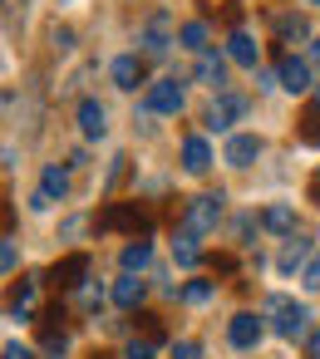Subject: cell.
Segmentation results:
<instances>
[{
	"label": "cell",
	"instance_id": "obj_1",
	"mask_svg": "<svg viewBox=\"0 0 320 359\" xmlns=\"http://www.w3.org/2000/svg\"><path fill=\"white\" fill-rule=\"evenodd\" d=\"M217 222H222V192H202V197H192L187 212H182V231H192V236L217 231Z\"/></svg>",
	"mask_w": 320,
	"mask_h": 359
},
{
	"label": "cell",
	"instance_id": "obj_2",
	"mask_svg": "<svg viewBox=\"0 0 320 359\" xmlns=\"http://www.w3.org/2000/svg\"><path fill=\"white\" fill-rule=\"evenodd\" d=\"M266 315H271V330L281 334V339H295V334H305V305H295V300H286V295H271V305H266Z\"/></svg>",
	"mask_w": 320,
	"mask_h": 359
},
{
	"label": "cell",
	"instance_id": "obj_3",
	"mask_svg": "<svg viewBox=\"0 0 320 359\" xmlns=\"http://www.w3.org/2000/svg\"><path fill=\"white\" fill-rule=\"evenodd\" d=\"M241 114H246V99H241V94H217L212 109H207V128L222 133V128H232V118H241Z\"/></svg>",
	"mask_w": 320,
	"mask_h": 359
},
{
	"label": "cell",
	"instance_id": "obj_4",
	"mask_svg": "<svg viewBox=\"0 0 320 359\" xmlns=\"http://www.w3.org/2000/svg\"><path fill=\"white\" fill-rule=\"evenodd\" d=\"M148 109H153V114H182V84H178V79L148 84Z\"/></svg>",
	"mask_w": 320,
	"mask_h": 359
},
{
	"label": "cell",
	"instance_id": "obj_5",
	"mask_svg": "<svg viewBox=\"0 0 320 359\" xmlns=\"http://www.w3.org/2000/svg\"><path fill=\"white\" fill-rule=\"evenodd\" d=\"M227 339H232L236 349H256V339H261V320H256L251 310L232 315V325H227Z\"/></svg>",
	"mask_w": 320,
	"mask_h": 359
},
{
	"label": "cell",
	"instance_id": "obj_6",
	"mask_svg": "<svg viewBox=\"0 0 320 359\" xmlns=\"http://www.w3.org/2000/svg\"><path fill=\"white\" fill-rule=\"evenodd\" d=\"M79 133H84V138H104V133H109V114H104V104H94V99L79 104Z\"/></svg>",
	"mask_w": 320,
	"mask_h": 359
},
{
	"label": "cell",
	"instance_id": "obj_7",
	"mask_svg": "<svg viewBox=\"0 0 320 359\" xmlns=\"http://www.w3.org/2000/svg\"><path fill=\"white\" fill-rule=\"evenodd\" d=\"M109 74H114L119 89H138V84H143V60H138V55H119Z\"/></svg>",
	"mask_w": 320,
	"mask_h": 359
},
{
	"label": "cell",
	"instance_id": "obj_8",
	"mask_svg": "<svg viewBox=\"0 0 320 359\" xmlns=\"http://www.w3.org/2000/svg\"><path fill=\"white\" fill-rule=\"evenodd\" d=\"M256 153H261V138H251V133H236V138L227 143V163H232V168H251Z\"/></svg>",
	"mask_w": 320,
	"mask_h": 359
},
{
	"label": "cell",
	"instance_id": "obj_9",
	"mask_svg": "<svg viewBox=\"0 0 320 359\" xmlns=\"http://www.w3.org/2000/svg\"><path fill=\"white\" fill-rule=\"evenodd\" d=\"M281 89L305 94V89H310V65H305V60H281Z\"/></svg>",
	"mask_w": 320,
	"mask_h": 359
},
{
	"label": "cell",
	"instance_id": "obj_10",
	"mask_svg": "<svg viewBox=\"0 0 320 359\" xmlns=\"http://www.w3.org/2000/svg\"><path fill=\"white\" fill-rule=\"evenodd\" d=\"M261 226L276 231V236H291V231H295V212H291L286 202H271V207L261 212Z\"/></svg>",
	"mask_w": 320,
	"mask_h": 359
},
{
	"label": "cell",
	"instance_id": "obj_11",
	"mask_svg": "<svg viewBox=\"0 0 320 359\" xmlns=\"http://www.w3.org/2000/svg\"><path fill=\"white\" fill-rule=\"evenodd\" d=\"M84 276H89V256H65L50 271V280H60V285H84Z\"/></svg>",
	"mask_w": 320,
	"mask_h": 359
},
{
	"label": "cell",
	"instance_id": "obj_12",
	"mask_svg": "<svg viewBox=\"0 0 320 359\" xmlns=\"http://www.w3.org/2000/svg\"><path fill=\"white\" fill-rule=\"evenodd\" d=\"M143 295H148V285H143L138 276H124V280L114 285V305H119V310H138Z\"/></svg>",
	"mask_w": 320,
	"mask_h": 359
},
{
	"label": "cell",
	"instance_id": "obj_13",
	"mask_svg": "<svg viewBox=\"0 0 320 359\" xmlns=\"http://www.w3.org/2000/svg\"><path fill=\"white\" fill-rule=\"evenodd\" d=\"M197 79H202V84H212V89H217V84H227V60H222V55H212V50H202V55H197Z\"/></svg>",
	"mask_w": 320,
	"mask_h": 359
},
{
	"label": "cell",
	"instance_id": "obj_14",
	"mask_svg": "<svg viewBox=\"0 0 320 359\" xmlns=\"http://www.w3.org/2000/svg\"><path fill=\"white\" fill-rule=\"evenodd\" d=\"M182 168H187V172H207V168H212L207 138H187V143H182Z\"/></svg>",
	"mask_w": 320,
	"mask_h": 359
},
{
	"label": "cell",
	"instance_id": "obj_15",
	"mask_svg": "<svg viewBox=\"0 0 320 359\" xmlns=\"http://www.w3.org/2000/svg\"><path fill=\"white\" fill-rule=\"evenodd\" d=\"M227 55H232L236 65H246V69H256V40H251L246 30H236V35L227 40Z\"/></svg>",
	"mask_w": 320,
	"mask_h": 359
},
{
	"label": "cell",
	"instance_id": "obj_16",
	"mask_svg": "<svg viewBox=\"0 0 320 359\" xmlns=\"http://www.w3.org/2000/svg\"><path fill=\"white\" fill-rule=\"evenodd\" d=\"M148 261H153V246H148V241H138V236H133V241L124 246V256H119V266H124L128 276H133V271H143Z\"/></svg>",
	"mask_w": 320,
	"mask_h": 359
},
{
	"label": "cell",
	"instance_id": "obj_17",
	"mask_svg": "<svg viewBox=\"0 0 320 359\" xmlns=\"http://www.w3.org/2000/svg\"><path fill=\"white\" fill-rule=\"evenodd\" d=\"M163 30H168V20L158 15V20L148 25V35H143V55H148V60H163V55H168V35H163Z\"/></svg>",
	"mask_w": 320,
	"mask_h": 359
},
{
	"label": "cell",
	"instance_id": "obj_18",
	"mask_svg": "<svg viewBox=\"0 0 320 359\" xmlns=\"http://www.w3.org/2000/svg\"><path fill=\"white\" fill-rule=\"evenodd\" d=\"M114 226H128V231H138V226H148V222H143V212H138V207H114V212L104 217V231H114Z\"/></svg>",
	"mask_w": 320,
	"mask_h": 359
},
{
	"label": "cell",
	"instance_id": "obj_19",
	"mask_svg": "<svg viewBox=\"0 0 320 359\" xmlns=\"http://www.w3.org/2000/svg\"><path fill=\"white\" fill-rule=\"evenodd\" d=\"M40 192H45L50 202H55V197H65V192H69V172H65V168H45V177H40Z\"/></svg>",
	"mask_w": 320,
	"mask_h": 359
},
{
	"label": "cell",
	"instance_id": "obj_20",
	"mask_svg": "<svg viewBox=\"0 0 320 359\" xmlns=\"http://www.w3.org/2000/svg\"><path fill=\"white\" fill-rule=\"evenodd\" d=\"M178 40H182V50H197V55H202V50H207V25H202V20H192V25H182V30H178Z\"/></svg>",
	"mask_w": 320,
	"mask_h": 359
},
{
	"label": "cell",
	"instance_id": "obj_21",
	"mask_svg": "<svg viewBox=\"0 0 320 359\" xmlns=\"http://www.w3.org/2000/svg\"><path fill=\"white\" fill-rule=\"evenodd\" d=\"M173 261H178V266H197V236H192V231H182V236L173 241Z\"/></svg>",
	"mask_w": 320,
	"mask_h": 359
},
{
	"label": "cell",
	"instance_id": "obj_22",
	"mask_svg": "<svg viewBox=\"0 0 320 359\" xmlns=\"http://www.w3.org/2000/svg\"><path fill=\"white\" fill-rule=\"evenodd\" d=\"M276 35H281L286 45H291V40H305V20H300V15H281V20H276Z\"/></svg>",
	"mask_w": 320,
	"mask_h": 359
},
{
	"label": "cell",
	"instance_id": "obj_23",
	"mask_svg": "<svg viewBox=\"0 0 320 359\" xmlns=\"http://www.w3.org/2000/svg\"><path fill=\"white\" fill-rule=\"evenodd\" d=\"M305 251H310V241H291V246H286V251H281V261H276V266H281V271H286V276H291V271H295V266H300V261H305Z\"/></svg>",
	"mask_w": 320,
	"mask_h": 359
},
{
	"label": "cell",
	"instance_id": "obj_24",
	"mask_svg": "<svg viewBox=\"0 0 320 359\" xmlns=\"http://www.w3.org/2000/svg\"><path fill=\"white\" fill-rule=\"evenodd\" d=\"M212 280H192V285H182V300H192V305H202V300H212Z\"/></svg>",
	"mask_w": 320,
	"mask_h": 359
},
{
	"label": "cell",
	"instance_id": "obj_25",
	"mask_svg": "<svg viewBox=\"0 0 320 359\" xmlns=\"http://www.w3.org/2000/svg\"><path fill=\"white\" fill-rule=\"evenodd\" d=\"M79 300H84L89 310H99V305H104V285H94V280H84V285H79Z\"/></svg>",
	"mask_w": 320,
	"mask_h": 359
},
{
	"label": "cell",
	"instance_id": "obj_26",
	"mask_svg": "<svg viewBox=\"0 0 320 359\" xmlns=\"http://www.w3.org/2000/svg\"><path fill=\"white\" fill-rule=\"evenodd\" d=\"M197 354H202V349H197L192 339H178V344L168 349V359H197Z\"/></svg>",
	"mask_w": 320,
	"mask_h": 359
},
{
	"label": "cell",
	"instance_id": "obj_27",
	"mask_svg": "<svg viewBox=\"0 0 320 359\" xmlns=\"http://www.w3.org/2000/svg\"><path fill=\"white\" fill-rule=\"evenodd\" d=\"M305 143H320V109L305 114Z\"/></svg>",
	"mask_w": 320,
	"mask_h": 359
},
{
	"label": "cell",
	"instance_id": "obj_28",
	"mask_svg": "<svg viewBox=\"0 0 320 359\" xmlns=\"http://www.w3.org/2000/svg\"><path fill=\"white\" fill-rule=\"evenodd\" d=\"M300 285H305V290H320V256H315V261L305 266V276H300Z\"/></svg>",
	"mask_w": 320,
	"mask_h": 359
},
{
	"label": "cell",
	"instance_id": "obj_29",
	"mask_svg": "<svg viewBox=\"0 0 320 359\" xmlns=\"http://www.w3.org/2000/svg\"><path fill=\"white\" fill-rule=\"evenodd\" d=\"M0 266H6V271H15V266H20V251H15V241H6V246H0Z\"/></svg>",
	"mask_w": 320,
	"mask_h": 359
},
{
	"label": "cell",
	"instance_id": "obj_30",
	"mask_svg": "<svg viewBox=\"0 0 320 359\" xmlns=\"http://www.w3.org/2000/svg\"><path fill=\"white\" fill-rule=\"evenodd\" d=\"M128 359H153V339H133L128 344Z\"/></svg>",
	"mask_w": 320,
	"mask_h": 359
},
{
	"label": "cell",
	"instance_id": "obj_31",
	"mask_svg": "<svg viewBox=\"0 0 320 359\" xmlns=\"http://www.w3.org/2000/svg\"><path fill=\"white\" fill-rule=\"evenodd\" d=\"M50 40H55L60 50H74V30H60V25H55V35H50Z\"/></svg>",
	"mask_w": 320,
	"mask_h": 359
},
{
	"label": "cell",
	"instance_id": "obj_32",
	"mask_svg": "<svg viewBox=\"0 0 320 359\" xmlns=\"http://www.w3.org/2000/svg\"><path fill=\"white\" fill-rule=\"evenodd\" d=\"M6 359H35V354H30L20 339H11V344H6Z\"/></svg>",
	"mask_w": 320,
	"mask_h": 359
},
{
	"label": "cell",
	"instance_id": "obj_33",
	"mask_svg": "<svg viewBox=\"0 0 320 359\" xmlns=\"http://www.w3.org/2000/svg\"><path fill=\"white\" fill-rule=\"evenodd\" d=\"M305 359H320V330H315V334H305Z\"/></svg>",
	"mask_w": 320,
	"mask_h": 359
},
{
	"label": "cell",
	"instance_id": "obj_34",
	"mask_svg": "<svg viewBox=\"0 0 320 359\" xmlns=\"http://www.w3.org/2000/svg\"><path fill=\"white\" fill-rule=\"evenodd\" d=\"M310 65H320V40H310Z\"/></svg>",
	"mask_w": 320,
	"mask_h": 359
},
{
	"label": "cell",
	"instance_id": "obj_35",
	"mask_svg": "<svg viewBox=\"0 0 320 359\" xmlns=\"http://www.w3.org/2000/svg\"><path fill=\"white\" fill-rule=\"evenodd\" d=\"M315 109H320V84H315Z\"/></svg>",
	"mask_w": 320,
	"mask_h": 359
},
{
	"label": "cell",
	"instance_id": "obj_36",
	"mask_svg": "<svg viewBox=\"0 0 320 359\" xmlns=\"http://www.w3.org/2000/svg\"><path fill=\"white\" fill-rule=\"evenodd\" d=\"M305 6H320V0H305Z\"/></svg>",
	"mask_w": 320,
	"mask_h": 359
}]
</instances>
